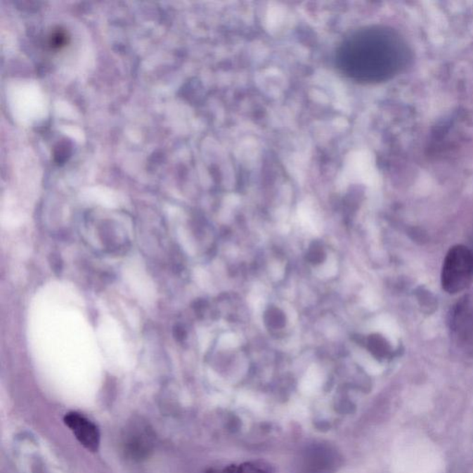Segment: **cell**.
Listing matches in <instances>:
<instances>
[{
  "label": "cell",
  "instance_id": "cell-1",
  "mask_svg": "<svg viewBox=\"0 0 473 473\" xmlns=\"http://www.w3.org/2000/svg\"><path fill=\"white\" fill-rule=\"evenodd\" d=\"M413 60L407 40L398 31L383 25L364 27L343 41L337 63L346 76L363 84L391 80Z\"/></svg>",
  "mask_w": 473,
  "mask_h": 473
},
{
  "label": "cell",
  "instance_id": "cell-2",
  "mask_svg": "<svg viewBox=\"0 0 473 473\" xmlns=\"http://www.w3.org/2000/svg\"><path fill=\"white\" fill-rule=\"evenodd\" d=\"M473 281V252L468 247H452L443 260L441 282L449 294L462 292Z\"/></svg>",
  "mask_w": 473,
  "mask_h": 473
},
{
  "label": "cell",
  "instance_id": "cell-3",
  "mask_svg": "<svg viewBox=\"0 0 473 473\" xmlns=\"http://www.w3.org/2000/svg\"><path fill=\"white\" fill-rule=\"evenodd\" d=\"M155 443V432L145 420L135 418L123 430V452L131 460H145L154 451Z\"/></svg>",
  "mask_w": 473,
  "mask_h": 473
},
{
  "label": "cell",
  "instance_id": "cell-4",
  "mask_svg": "<svg viewBox=\"0 0 473 473\" xmlns=\"http://www.w3.org/2000/svg\"><path fill=\"white\" fill-rule=\"evenodd\" d=\"M64 422L85 448L92 452L98 451L100 433L98 426L93 422L78 413H67Z\"/></svg>",
  "mask_w": 473,
  "mask_h": 473
},
{
  "label": "cell",
  "instance_id": "cell-5",
  "mask_svg": "<svg viewBox=\"0 0 473 473\" xmlns=\"http://www.w3.org/2000/svg\"><path fill=\"white\" fill-rule=\"evenodd\" d=\"M66 40L65 33L63 31H57L51 35V38H50V45H51L52 48H61V46L65 45Z\"/></svg>",
  "mask_w": 473,
  "mask_h": 473
},
{
  "label": "cell",
  "instance_id": "cell-6",
  "mask_svg": "<svg viewBox=\"0 0 473 473\" xmlns=\"http://www.w3.org/2000/svg\"><path fill=\"white\" fill-rule=\"evenodd\" d=\"M372 346V351L375 352L376 354L379 356H383V355L387 354V346L384 345L383 340L380 339H374L371 342Z\"/></svg>",
  "mask_w": 473,
  "mask_h": 473
},
{
  "label": "cell",
  "instance_id": "cell-7",
  "mask_svg": "<svg viewBox=\"0 0 473 473\" xmlns=\"http://www.w3.org/2000/svg\"><path fill=\"white\" fill-rule=\"evenodd\" d=\"M238 473H266L258 468V467L252 465V464H242L238 466Z\"/></svg>",
  "mask_w": 473,
  "mask_h": 473
},
{
  "label": "cell",
  "instance_id": "cell-8",
  "mask_svg": "<svg viewBox=\"0 0 473 473\" xmlns=\"http://www.w3.org/2000/svg\"><path fill=\"white\" fill-rule=\"evenodd\" d=\"M50 264H51L53 271L60 274V272L63 270V261H61L60 257H58L57 254H51Z\"/></svg>",
  "mask_w": 473,
  "mask_h": 473
},
{
  "label": "cell",
  "instance_id": "cell-9",
  "mask_svg": "<svg viewBox=\"0 0 473 473\" xmlns=\"http://www.w3.org/2000/svg\"><path fill=\"white\" fill-rule=\"evenodd\" d=\"M173 335H174L175 339L180 342H183V340L186 339V331H185V329L181 328V325H176V327L173 328Z\"/></svg>",
  "mask_w": 473,
  "mask_h": 473
}]
</instances>
